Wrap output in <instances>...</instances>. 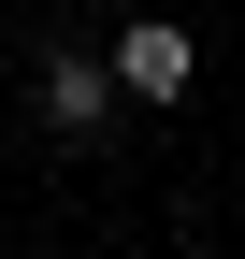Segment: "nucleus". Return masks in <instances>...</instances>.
<instances>
[{"instance_id": "1", "label": "nucleus", "mask_w": 245, "mask_h": 259, "mask_svg": "<svg viewBox=\"0 0 245 259\" xmlns=\"http://www.w3.org/2000/svg\"><path fill=\"white\" fill-rule=\"evenodd\" d=\"M101 72H115V101H188V72H202V44H188L173 15H130Z\"/></svg>"}, {"instance_id": "2", "label": "nucleus", "mask_w": 245, "mask_h": 259, "mask_svg": "<svg viewBox=\"0 0 245 259\" xmlns=\"http://www.w3.org/2000/svg\"><path fill=\"white\" fill-rule=\"evenodd\" d=\"M101 115H115V72H101L87 44H58V58H44V130H58V144H87Z\"/></svg>"}, {"instance_id": "3", "label": "nucleus", "mask_w": 245, "mask_h": 259, "mask_svg": "<svg viewBox=\"0 0 245 259\" xmlns=\"http://www.w3.org/2000/svg\"><path fill=\"white\" fill-rule=\"evenodd\" d=\"M87 15H144V0H87Z\"/></svg>"}]
</instances>
